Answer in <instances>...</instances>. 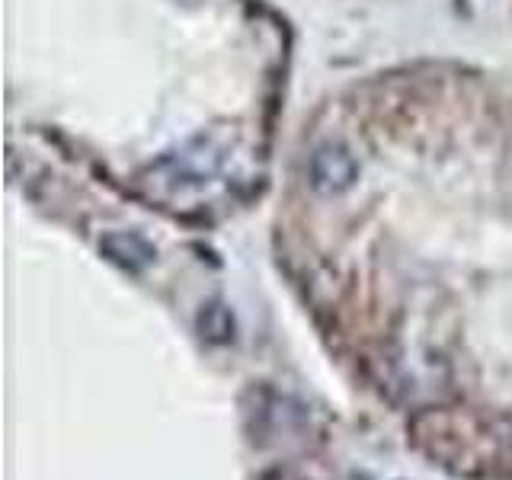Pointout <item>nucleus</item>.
<instances>
[{"label":"nucleus","mask_w":512,"mask_h":480,"mask_svg":"<svg viewBox=\"0 0 512 480\" xmlns=\"http://www.w3.org/2000/svg\"><path fill=\"white\" fill-rule=\"evenodd\" d=\"M352 176H356V164L340 148H324L311 157V180L317 189L340 192L352 183Z\"/></svg>","instance_id":"obj_1"},{"label":"nucleus","mask_w":512,"mask_h":480,"mask_svg":"<svg viewBox=\"0 0 512 480\" xmlns=\"http://www.w3.org/2000/svg\"><path fill=\"white\" fill-rule=\"evenodd\" d=\"M103 250L112 263H119L132 272L144 269L154 260V247L148 244V240H141L138 234H109L103 240Z\"/></svg>","instance_id":"obj_2"},{"label":"nucleus","mask_w":512,"mask_h":480,"mask_svg":"<svg viewBox=\"0 0 512 480\" xmlns=\"http://www.w3.org/2000/svg\"><path fill=\"white\" fill-rule=\"evenodd\" d=\"M199 327H202V336L212 343H228L234 336V317L228 308H221V304H208L199 317Z\"/></svg>","instance_id":"obj_3"}]
</instances>
